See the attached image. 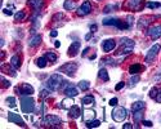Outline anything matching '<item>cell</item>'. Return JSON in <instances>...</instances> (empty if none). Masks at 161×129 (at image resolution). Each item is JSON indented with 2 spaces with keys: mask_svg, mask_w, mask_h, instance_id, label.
I'll return each mask as SVG.
<instances>
[{
  "mask_svg": "<svg viewBox=\"0 0 161 129\" xmlns=\"http://www.w3.org/2000/svg\"><path fill=\"white\" fill-rule=\"evenodd\" d=\"M80 115H81V110H80V107L76 106V105H73V106L68 109V116H70L71 119H77Z\"/></svg>",
  "mask_w": 161,
  "mask_h": 129,
  "instance_id": "cell-14",
  "label": "cell"
},
{
  "mask_svg": "<svg viewBox=\"0 0 161 129\" xmlns=\"http://www.w3.org/2000/svg\"><path fill=\"white\" fill-rule=\"evenodd\" d=\"M147 5V8H149V9H156V8H159L160 7V3H157V2H155V3H147L146 4Z\"/></svg>",
  "mask_w": 161,
  "mask_h": 129,
  "instance_id": "cell-39",
  "label": "cell"
},
{
  "mask_svg": "<svg viewBox=\"0 0 161 129\" xmlns=\"http://www.w3.org/2000/svg\"><path fill=\"white\" fill-rule=\"evenodd\" d=\"M83 119L85 123H88V121H91V120H94L95 119V111L94 110H85L84 112H83Z\"/></svg>",
  "mask_w": 161,
  "mask_h": 129,
  "instance_id": "cell-15",
  "label": "cell"
},
{
  "mask_svg": "<svg viewBox=\"0 0 161 129\" xmlns=\"http://www.w3.org/2000/svg\"><path fill=\"white\" fill-rule=\"evenodd\" d=\"M155 99H156V102H161V90H160V93L156 96V98H155Z\"/></svg>",
  "mask_w": 161,
  "mask_h": 129,
  "instance_id": "cell-50",
  "label": "cell"
},
{
  "mask_svg": "<svg viewBox=\"0 0 161 129\" xmlns=\"http://www.w3.org/2000/svg\"><path fill=\"white\" fill-rule=\"evenodd\" d=\"M47 62H48V60H47V57H40V58H38L36 60V66L38 67H40V68H44L45 66H47Z\"/></svg>",
  "mask_w": 161,
  "mask_h": 129,
  "instance_id": "cell-28",
  "label": "cell"
},
{
  "mask_svg": "<svg viewBox=\"0 0 161 129\" xmlns=\"http://www.w3.org/2000/svg\"><path fill=\"white\" fill-rule=\"evenodd\" d=\"M120 45H121V48L119 49L117 52V56H123V54H129L133 52V48H134V45L135 43L133 42L131 39L129 38H123V39H120Z\"/></svg>",
  "mask_w": 161,
  "mask_h": 129,
  "instance_id": "cell-2",
  "label": "cell"
},
{
  "mask_svg": "<svg viewBox=\"0 0 161 129\" xmlns=\"http://www.w3.org/2000/svg\"><path fill=\"white\" fill-rule=\"evenodd\" d=\"M61 118L59 116H57V115H47L45 118L41 120V123L44 125H47V127H57L58 124H61Z\"/></svg>",
  "mask_w": 161,
  "mask_h": 129,
  "instance_id": "cell-7",
  "label": "cell"
},
{
  "mask_svg": "<svg viewBox=\"0 0 161 129\" xmlns=\"http://www.w3.org/2000/svg\"><path fill=\"white\" fill-rule=\"evenodd\" d=\"M21 110L25 114H30L34 112L35 110V99L31 96H22L21 98Z\"/></svg>",
  "mask_w": 161,
  "mask_h": 129,
  "instance_id": "cell-3",
  "label": "cell"
},
{
  "mask_svg": "<svg viewBox=\"0 0 161 129\" xmlns=\"http://www.w3.org/2000/svg\"><path fill=\"white\" fill-rule=\"evenodd\" d=\"M63 84H65V79H63L62 75H59V74H53L47 80V83H45L47 88L52 92H55V90L61 89V88L63 87Z\"/></svg>",
  "mask_w": 161,
  "mask_h": 129,
  "instance_id": "cell-1",
  "label": "cell"
},
{
  "mask_svg": "<svg viewBox=\"0 0 161 129\" xmlns=\"http://www.w3.org/2000/svg\"><path fill=\"white\" fill-rule=\"evenodd\" d=\"M76 7H77L76 0H65V3H63V8L66 10H75Z\"/></svg>",
  "mask_w": 161,
  "mask_h": 129,
  "instance_id": "cell-18",
  "label": "cell"
},
{
  "mask_svg": "<svg viewBox=\"0 0 161 129\" xmlns=\"http://www.w3.org/2000/svg\"><path fill=\"white\" fill-rule=\"evenodd\" d=\"M115 46H116V42H115L113 39H107L102 43V49H103V52H106V53L107 52L113 50Z\"/></svg>",
  "mask_w": 161,
  "mask_h": 129,
  "instance_id": "cell-12",
  "label": "cell"
},
{
  "mask_svg": "<svg viewBox=\"0 0 161 129\" xmlns=\"http://www.w3.org/2000/svg\"><path fill=\"white\" fill-rule=\"evenodd\" d=\"M160 123H161V115H160Z\"/></svg>",
  "mask_w": 161,
  "mask_h": 129,
  "instance_id": "cell-54",
  "label": "cell"
},
{
  "mask_svg": "<svg viewBox=\"0 0 161 129\" xmlns=\"http://www.w3.org/2000/svg\"><path fill=\"white\" fill-rule=\"evenodd\" d=\"M91 12V4H90V2H88V0H85V2L80 5V8L77 9V16H80V17H83V16H87V14H89Z\"/></svg>",
  "mask_w": 161,
  "mask_h": 129,
  "instance_id": "cell-9",
  "label": "cell"
},
{
  "mask_svg": "<svg viewBox=\"0 0 161 129\" xmlns=\"http://www.w3.org/2000/svg\"><path fill=\"white\" fill-rule=\"evenodd\" d=\"M8 120H9L10 123H14V124L20 125V127H26V124H25V120L22 119L18 114L9 112V114H8Z\"/></svg>",
  "mask_w": 161,
  "mask_h": 129,
  "instance_id": "cell-10",
  "label": "cell"
},
{
  "mask_svg": "<svg viewBox=\"0 0 161 129\" xmlns=\"http://www.w3.org/2000/svg\"><path fill=\"white\" fill-rule=\"evenodd\" d=\"M45 57H47V60L49 62H55L57 61V56L53 53V52H47V53H45Z\"/></svg>",
  "mask_w": 161,
  "mask_h": 129,
  "instance_id": "cell-31",
  "label": "cell"
},
{
  "mask_svg": "<svg viewBox=\"0 0 161 129\" xmlns=\"http://www.w3.org/2000/svg\"><path fill=\"white\" fill-rule=\"evenodd\" d=\"M123 128H124V129H131V128H133V125H131L130 123H126V124L123 125Z\"/></svg>",
  "mask_w": 161,
  "mask_h": 129,
  "instance_id": "cell-48",
  "label": "cell"
},
{
  "mask_svg": "<svg viewBox=\"0 0 161 129\" xmlns=\"http://www.w3.org/2000/svg\"><path fill=\"white\" fill-rule=\"evenodd\" d=\"M143 70V67H142V64H139V63H134V64H131V66L129 67V74L130 75H138L141 71Z\"/></svg>",
  "mask_w": 161,
  "mask_h": 129,
  "instance_id": "cell-21",
  "label": "cell"
},
{
  "mask_svg": "<svg viewBox=\"0 0 161 129\" xmlns=\"http://www.w3.org/2000/svg\"><path fill=\"white\" fill-rule=\"evenodd\" d=\"M138 81H139V75H133V76H131V79H130L129 83H130L131 87H133V85H135V84L138 83Z\"/></svg>",
  "mask_w": 161,
  "mask_h": 129,
  "instance_id": "cell-37",
  "label": "cell"
},
{
  "mask_svg": "<svg viewBox=\"0 0 161 129\" xmlns=\"http://www.w3.org/2000/svg\"><path fill=\"white\" fill-rule=\"evenodd\" d=\"M40 43H41V35H34V36L30 39V42H28V45L30 46H38Z\"/></svg>",
  "mask_w": 161,
  "mask_h": 129,
  "instance_id": "cell-24",
  "label": "cell"
},
{
  "mask_svg": "<svg viewBox=\"0 0 161 129\" xmlns=\"http://www.w3.org/2000/svg\"><path fill=\"white\" fill-rule=\"evenodd\" d=\"M117 102H119V99L115 97V98H111L110 99V106H117Z\"/></svg>",
  "mask_w": 161,
  "mask_h": 129,
  "instance_id": "cell-41",
  "label": "cell"
},
{
  "mask_svg": "<svg viewBox=\"0 0 161 129\" xmlns=\"http://www.w3.org/2000/svg\"><path fill=\"white\" fill-rule=\"evenodd\" d=\"M76 70H77V64H76V63L68 62V63L62 64V66L58 68V71H59V72H63V74H66V75H68V76H73L75 72H76Z\"/></svg>",
  "mask_w": 161,
  "mask_h": 129,
  "instance_id": "cell-5",
  "label": "cell"
},
{
  "mask_svg": "<svg viewBox=\"0 0 161 129\" xmlns=\"http://www.w3.org/2000/svg\"><path fill=\"white\" fill-rule=\"evenodd\" d=\"M3 12H4V14H7V16H12V14H13V12L9 10V9H7V8L3 9Z\"/></svg>",
  "mask_w": 161,
  "mask_h": 129,
  "instance_id": "cell-46",
  "label": "cell"
},
{
  "mask_svg": "<svg viewBox=\"0 0 161 129\" xmlns=\"http://www.w3.org/2000/svg\"><path fill=\"white\" fill-rule=\"evenodd\" d=\"M124 87H125V83H124V81H120V83L115 87V89H116V90H121Z\"/></svg>",
  "mask_w": 161,
  "mask_h": 129,
  "instance_id": "cell-42",
  "label": "cell"
},
{
  "mask_svg": "<svg viewBox=\"0 0 161 129\" xmlns=\"http://www.w3.org/2000/svg\"><path fill=\"white\" fill-rule=\"evenodd\" d=\"M99 125H101V121L99 120H95V119L87 123V127L88 128H98Z\"/></svg>",
  "mask_w": 161,
  "mask_h": 129,
  "instance_id": "cell-32",
  "label": "cell"
},
{
  "mask_svg": "<svg viewBox=\"0 0 161 129\" xmlns=\"http://www.w3.org/2000/svg\"><path fill=\"white\" fill-rule=\"evenodd\" d=\"M81 102H83L84 106H89V105H94L95 99H94L93 96H85V97L81 99Z\"/></svg>",
  "mask_w": 161,
  "mask_h": 129,
  "instance_id": "cell-27",
  "label": "cell"
},
{
  "mask_svg": "<svg viewBox=\"0 0 161 129\" xmlns=\"http://www.w3.org/2000/svg\"><path fill=\"white\" fill-rule=\"evenodd\" d=\"M89 50H90V48H85V49H84V52H83V57H85V56H87Z\"/></svg>",
  "mask_w": 161,
  "mask_h": 129,
  "instance_id": "cell-51",
  "label": "cell"
},
{
  "mask_svg": "<svg viewBox=\"0 0 161 129\" xmlns=\"http://www.w3.org/2000/svg\"><path fill=\"white\" fill-rule=\"evenodd\" d=\"M12 67V64H2V71L5 72V74H9V75H12V76H17V74L14 72V70L10 68Z\"/></svg>",
  "mask_w": 161,
  "mask_h": 129,
  "instance_id": "cell-25",
  "label": "cell"
},
{
  "mask_svg": "<svg viewBox=\"0 0 161 129\" xmlns=\"http://www.w3.org/2000/svg\"><path fill=\"white\" fill-rule=\"evenodd\" d=\"M160 44H155V45H152L151 48H149V50L147 52V56H146V62L147 63H151L155 58H156V56H157V53L160 52Z\"/></svg>",
  "mask_w": 161,
  "mask_h": 129,
  "instance_id": "cell-8",
  "label": "cell"
},
{
  "mask_svg": "<svg viewBox=\"0 0 161 129\" xmlns=\"http://www.w3.org/2000/svg\"><path fill=\"white\" fill-rule=\"evenodd\" d=\"M79 88H80L81 90H88L89 88H90V83H89L88 80H81V81L79 83Z\"/></svg>",
  "mask_w": 161,
  "mask_h": 129,
  "instance_id": "cell-30",
  "label": "cell"
},
{
  "mask_svg": "<svg viewBox=\"0 0 161 129\" xmlns=\"http://www.w3.org/2000/svg\"><path fill=\"white\" fill-rule=\"evenodd\" d=\"M143 110H139V111H134V115H133V118H134V121L135 123H141L143 120Z\"/></svg>",
  "mask_w": 161,
  "mask_h": 129,
  "instance_id": "cell-29",
  "label": "cell"
},
{
  "mask_svg": "<svg viewBox=\"0 0 161 129\" xmlns=\"http://www.w3.org/2000/svg\"><path fill=\"white\" fill-rule=\"evenodd\" d=\"M126 118H128V110L125 107H121V106H117L116 109H113L112 111V119L117 123H121L124 121Z\"/></svg>",
  "mask_w": 161,
  "mask_h": 129,
  "instance_id": "cell-4",
  "label": "cell"
},
{
  "mask_svg": "<svg viewBox=\"0 0 161 129\" xmlns=\"http://www.w3.org/2000/svg\"><path fill=\"white\" fill-rule=\"evenodd\" d=\"M54 45H55V48H59V46H61V43H59V42H55Z\"/></svg>",
  "mask_w": 161,
  "mask_h": 129,
  "instance_id": "cell-53",
  "label": "cell"
},
{
  "mask_svg": "<svg viewBox=\"0 0 161 129\" xmlns=\"http://www.w3.org/2000/svg\"><path fill=\"white\" fill-rule=\"evenodd\" d=\"M146 109V102L145 101H137L131 105V111H139V110H145Z\"/></svg>",
  "mask_w": 161,
  "mask_h": 129,
  "instance_id": "cell-23",
  "label": "cell"
},
{
  "mask_svg": "<svg viewBox=\"0 0 161 129\" xmlns=\"http://www.w3.org/2000/svg\"><path fill=\"white\" fill-rule=\"evenodd\" d=\"M57 35H58V31H57V30H52V31H50V36H52V38H55Z\"/></svg>",
  "mask_w": 161,
  "mask_h": 129,
  "instance_id": "cell-47",
  "label": "cell"
},
{
  "mask_svg": "<svg viewBox=\"0 0 161 129\" xmlns=\"http://www.w3.org/2000/svg\"><path fill=\"white\" fill-rule=\"evenodd\" d=\"M10 64H12V67L13 68H20L21 67V58H20V56L18 54H14V56H12V58H10V62H9Z\"/></svg>",
  "mask_w": 161,
  "mask_h": 129,
  "instance_id": "cell-22",
  "label": "cell"
},
{
  "mask_svg": "<svg viewBox=\"0 0 161 129\" xmlns=\"http://www.w3.org/2000/svg\"><path fill=\"white\" fill-rule=\"evenodd\" d=\"M2 81H3V87H4V88H9V87H10V83H9L8 80L4 79V76H2Z\"/></svg>",
  "mask_w": 161,
  "mask_h": 129,
  "instance_id": "cell-44",
  "label": "cell"
},
{
  "mask_svg": "<svg viewBox=\"0 0 161 129\" xmlns=\"http://www.w3.org/2000/svg\"><path fill=\"white\" fill-rule=\"evenodd\" d=\"M71 106H73V99H72V97L65 98V99H63V101L61 102V105H59L61 109H66V110H68Z\"/></svg>",
  "mask_w": 161,
  "mask_h": 129,
  "instance_id": "cell-20",
  "label": "cell"
},
{
  "mask_svg": "<svg viewBox=\"0 0 161 129\" xmlns=\"http://www.w3.org/2000/svg\"><path fill=\"white\" fill-rule=\"evenodd\" d=\"M49 96V89H43L40 92V98H47Z\"/></svg>",
  "mask_w": 161,
  "mask_h": 129,
  "instance_id": "cell-40",
  "label": "cell"
},
{
  "mask_svg": "<svg viewBox=\"0 0 161 129\" xmlns=\"http://www.w3.org/2000/svg\"><path fill=\"white\" fill-rule=\"evenodd\" d=\"M16 92L20 96H32L34 94V87L27 84V83H22L16 88Z\"/></svg>",
  "mask_w": 161,
  "mask_h": 129,
  "instance_id": "cell-6",
  "label": "cell"
},
{
  "mask_svg": "<svg viewBox=\"0 0 161 129\" xmlns=\"http://www.w3.org/2000/svg\"><path fill=\"white\" fill-rule=\"evenodd\" d=\"M149 20H151L149 17H148V18H147V17H146V18H141L139 22H138V25H139V27H143V26L146 27L147 25H149V23L152 22V21H149Z\"/></svg>",
  "mask_w": 161,
  "mask_h": 129,
  "instance_id": "cell-34",
  "label": "cell"
},
{
  "mask_svg": "<svg viewBox=\"0 0 161 129\" xmlns=\"http://www.w3.org/2000/svg\"><path fill=\"white\" fill-rule=\"evenodd\" d=\"M116 8H117V5L110 4V5H107V7H105L103 12H105V13H110V12H112V9H116Z\"/></svg>",
  "mask_w": 161,
  "mask_h": 129,
  "instance_id": "cell-38",
  "label": "cell"
},
{
  "mask_svg": "<svg viewBox=\"0 0 161 129\" xmlns=\"http://www.w3.org/2000/svg\"><path fill=\"white\" fill-rule=\"evenodd\" d=\"M102 62H105V63H110V64H113V58H105V60H102Z\"/></svg>",
  "mask_w": 161,
  "mask_h": 129,
  "instance_id": "cell-45",
  "label": "cell"
},
{
  "mask_svg": "<svg viewBox=\"0 0 161 129\" xmlns=\"http://www.w3.org/2000/svg\"><path fill=\"white\" fill-rule=\"evenodd\" d=\"M97 31V25H90V32H95Z\"/></svg>",
  "mask_w": 161,
  "mask_h": 129,
  "instance_id": "cell-49",
  "label": "cell"
},
{
  "mask_svg": "<svg viewBox=\"0 0 161 129\" xmlns=\"http://www.w3.org/2000/svg\"><path fill=\"white\" fill-rule=\"evenodd\" d=\"M5 103H7L9 107H16V98L14 97H7L5 98Z\"/></svg>",
  "mask_w": 161,
  "mask_h": 129,
  "instance_id": "cell-33",
  "label": "cell"
},
{
  "mask_svg": "<svg viewBox=\"0 0 161 129\" xmlns=\"http://www.w3.org/2000/svg\"><path fill=\"white\" fill-rule=\"evenodd\" d=\"M142 124L145 125V127H148V128H151L153 124H152V121H149V120H142Z\"/></svg>",
  "mask_w": 161,
  "mask_h": 129,
  "instance_id": "cell-43",
  "label": "cell"
},
{
  "mask_svg": "<svg viewBox=\"0 0 161 129\" xmlns=\"http://www.w3.org/2000/svg\"><path fill=\"white\" fill-rule=\"evenodd\" d=\"M159 90H160V89H159L157 87H153L152 89L149 90V97H151L152 99H155V98H156V96L159 94Z\"/></svg>",
  "mask_w": 161,
  "mask_h": 129,
  "instance_id": "cell-36",
  "label": "cell"
},
{
  "mask_svg": "<svg viewBox=\"0 0 161 129\" xmlns=\"http://www.w3.org/2000/svg\"><path fill=\"white\" fill-rule=\"evenodd\" d=\"M26 17V14H25V12L23 10H20V12H17V13L14 14V20L18 22V21H22Z\"/></svg>",
  "mask_w": 161,
  "mask_h": 129,
  "instance_id": "cell-35",
  "label": "cell"
},
{
  "mask_svg": "<svg viewBox=\"0 0 161 129\" xmlns=\"http://www.w3.org/2000/svg\"><path fill=\"white\" fill-rule=\"evenodd\" d=\"M91 35H93V32H89V34L85 35V40H89V39L91 38Z\"/></svg>",
  "mask_w": 161,
  "mask_h": 129,
  "instance_id": "cell-52",
  "label": "cell"
},
{
  "mask_svg": "<svg viewBox=\"0 0 161 129\" xmlns=\"http://www.w3.org/2000/svg\"><path fill=\"white\" fill-rule=\"evenodd\" d=\"M147 35L151 36L153 40L155 39H159L161 36V25H156V26H152L147 30Z\"/></svg>",
  "mask_w": 161,
  "mask_h": 129,
  "instance_id": "cell-11",
  "label": "cell"
},
{
  "mask_svg": "<svg viewBox=\"0 0 161 129\" xmlns=\"http://www.w3.org/2000/svg\"><path fill=\"white\" fill-rule=\"evenodd\" d=\"M79 50H80V42H73L70 45V48H68V56H71V57L76 56Z\"/></svg>",
  "mask_w": 161,
  "mask_h": 129,
  "instance_id": "cell-16",
  "label": "cell"
},
{
  "mask_svg": "<svg viewBox=\"0 0 161 129\" xmlns=\"http://www.w3.org/2000/svg\"><path fill=\"white\" fill-rule=\"evenodd\" d=\"M98 78L103 81H108L110 80V76H108V72H107V70L106 68H101L99 71H98Z\"/></svg>",
  "mask_w": 161,
  "mask_h": 129,
  "instance_id": "cell-26",
  "label": "cell"
},
{
  "mask_svg": "<svg viewBox=\"0 0 161 129\" xmlns=\"http://www.w3.org/2000/svg\"><path fill=\"white\" fill-rule=\"evenodd\" d=\"M142 0H129L128 2V8L131 10H139L141 9Z\"/></svg>",
  "mask_w": 161,
  "mask_h": 129,
  "instance_id": "cell-17",
  "label": "cell"
},
{
  "mask_svg": "<svg viewBox=\"0 0 161 129\" xmlns=\"http://www.w3.org/2000/svg\"><path fill=\"white\" fill-rule=\"evenodd\" d=\"M28 4L31 5V7L35 9L36 12H39L40 9L43 8L44 5V0H28Z\"/></svg>",
  "mask_w": 161,
  "mask_h": 129,
  "instance_id": "cell-19",
  "label": "cell"
},
{
  "mask_svg": "<svg viewBox=\"0 0 161 129\" xmlns=\"http://www.w3.org/2000/svg\"><path fill=\"white\" fill-rule=\"evenodd\" d=\"M65 94L67 96V97H76L77 94H79V90H77V88L75 87L73 84H70L68 83L67 84V87L65 88Z\"/></svg>",
  "mask_w": 161,
  "mask_h": 129,
  "instance_id": "cell-13",
  "label": "cell"
}]
</instances>
